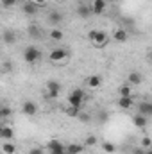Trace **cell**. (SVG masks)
<instances>
[{
	"label": "cell",
	"mask_w": 152,
	"mask_h": 154,
	"mask_svg": "<svg viewBox=\"0 0 152 154\" xmlns=\"http://www.w3.org/2000/svg\"><path fill=\"white\" fill-rule=\"evenodd\" d=\"M77 118H79L81 122H90V118H91V116L88 115V113H79V116H77Z\"/></svg>",
	"instance_id": "32"
},
{
	"label": "cell",
	"mask_w": 152,
	"mask_h": 154,
	"mask_svg": "<svg viewBox=\"0 0 152 154\" xmlns=\"http://www.w3.org/2000/svg\"><path fill=\"white\" fill-rule=\"evenodd\" d=\"M22 113L25 116H34L38 113V104L32 102V100H25V102L22 104Z\"/></svg>",
	"instance_id": "7"
},
{
	"label": "cell",
	"mask_w": 152,
	"mask_h": 154,
	"mask_svg": "<svg viewBox=\"0 0 152 154\" xmlns=\"http://www.w3.org/2000/svg\"><path fill=\"white\" fill-rule=\"evenodd\" d=\"M27 32H29L31 38H39V27H36V25H29Z\"/></svg>",
	"instance_id": "26"
},
{
	"label": "cell",
	"mask_w": 152,
	"mask_h": 154,
	"mask_svg": "<svg viewBox=\"0 0 152 154\" xmlns=\"http://www.w3.org/2000/svg\"><path fill=\"white\" fill-rule=\"evenodd\" d=\"M77 14L81 16V18H88V16H91L93 14V9H91V4H81L79 7H77Z\"/></svg>",
	"instance_id": "15"
},
{
	"label": "cell",
	"mask_w": 152,
	"mask_h": 154,
	"mask_svg": "<svg viewBox=\"0 0 152 154\" xmlns=\"http://www.w3.org/2000/svg\"><path fill=\"white\" fill-rule=\"evenodd\" d=\"M9 115H11V109H9L7 106H2V108H0V120L5 122V120L9 118Z\"/></svg>",
	"instance_id": "25"
},
{
	"label": "cell",
	"mask_w": 152,
	"mask_h": 154,
	"mask_svg": "<svg viewBox=\"0 0 152 154\" xmlns=\"http://www.w3.org/2000/svg\"><path fill=\"white\" fill-rule=\"evenodd\" d=\"M0 138L2 140H14V127L9 124H2L0 127Z\"/></svg>",
	"instance_id": "9"
},
{
	"label": "cell",
	"mask_w": 152,
	"mask_h": 154,
	"mask_svg": "<svg viewBox=\"0 0 152 154\" xmlns=\"http://www.w3.org/2000/svg\"><path fill=\"white\" fill-rule=\"evenodd\" d=\"M86 86H88V88H91V90H95V88H100V86H102V77L97 75V74L90 75L88 79H86Z\"/></svg>",
	"instance_id": "16"
},
{
	"label": "cell",
	"mask_w": 152,
	"mask_h": 154,
	"mask_svg": "<svg viewBox=\"0 0 152 154\" xmlns=\"http://www.w3.org/2000/svg\"><path fill=\"white\" fill-rule=\"evenodd\" d=\"M100 147H102V151H104V152H108V154H113L114 151H116V147H114L113 142H102V145H100Z\"/></svg>",
	"instance_id": "24"
},
{
	"label": "cell",
	"mask_w": 152,
	"mask_h": 154,
	"mask_svg": "<svg viewBox=\"0 0 152 154\" xmlns=\"http://www.w3.org/2000/svg\"><path fill=\"white\" fill-rule=\"evenodd\" d=\"M61 90H63V86H61V82H57V81H48V82L45 84V91H47V95H48L50 99H57V97L61 95Z\"/></svg>",
	"instance_id": "5"
},
{
	"label": "cell",
	"mask_w": 152,
	"mask_h": 154,
	"mask_svg": "<svg viewBox=\"0 0 152 154\" xmlns=\"http://www.w3.org/2000/svg\"><path fill=\"white\" fill-rule=\"evenodd\" d=\"M131 93H132V86L127 84V82L118 88V95H120V97H131Z\"/></svg>",
	"instance_id": "23"
},
{
	"label": "cell",
	"mask_w": 152,
	"mask_h": 154,
	"mask_svg": "<svg viewBox=\"0 0 152 154\" xmlns=\"http://www.w3.org/2000/svg\"><path fill=\"white\" fill-rule=\"evenodd\" d=\"M88 38H90V41L95 47H99V48L106 47V43H108V34L104 31H90L88 32Z\"/></svg>",
	"instance_id": "2"
},
{
	"label": "cell",
	"mask_w": 152,
	"mask_h": 154,
	"mask_svg": "<svg viewBox=\"0 0 152 154\" xmlns=\"http://www.w3.org/2000/svg\"><path fill=\"white\" fill-rule=\"evenodd\" d=\"M84 145H81V143H70V145H66V151L70 154H82L84 152Z\"/></svg>",
	"instance_id": "20"
},
{
	"label": "cell",
	"mask_w": 152,
	"mask_h": 154,
	"mask_svg": "<svg viewBox=\"0 0 152 154\" xmlns=\"http://www.w3.org/2000/svg\"><path fill=\"white\" fill-rule=\"evenodd\" d=\"M84 99H86V93H84L82 88H75V90H72V91L68 93V104L74 106V108H79V109L82 108Z\"/></svg>",
	"instance_id": "1"
},
{
	"label": "cell",
	"mask_w": 152,
	"mask_h": 154,
	"mask_svg": "<svg viewBox=\"0 0 152 154\" xmlns=\"http://www.w3.org/2000/svg\"><path fill=\"white\" fill-rule=\"evenodd\" d=\"M38 7L39 5L38 4H34L32 0H31V2L27 0V2L22 5V11H23V14H27V16H34V14L38 13Z\"/></svg>",
	"instance_id": "12"
},
{
	"label": "cell",
	"mask_w": 152,
	"mask_h": 154,
	"mask_svg": "<svg viewBox=\"0 0 152 154\" xmlns=\"http://www.w3.org/2000/svg\"><path fill=\"white\" fill-rule=\"evenodd\" d=\"M48 36H50V39L52 41H61V39L65 38V32L61 31V29H57V27H54L50 32H48Z\"/></svg>",
	"instance_id": "21"
},
{
	"label": "cell",
	"mask_w": 152,
	"mask_h": 154,
	"mask_svg": "<svg viewBox=\"0 0 152 154\" xmlns=\"http://www.w3.org/2000/svg\"><path fill=\"white\" fill-rule=\"evenodd\" d=\"M0 4H2L4 9H13L18 4V0H0Z\"/></svg>",
	"instance_id": "27"
},
{
	"label": "cell",
	"mask_w": 152,
	"mask_h": 154,
	"mask_svg": "<svg viewBox=\"0 0 152 154\" xmlns=\"http://www.w3.org/2000/svg\"><path fill=\"white\" fill-rule=\"evenodd\" d=\"M34 4H38V5H43V4H47V0H32Z\"/></svg>",
	"instance_id": "34"
},
{
	"label": "cell",
	"mask_w": 152,
	"mask_h": 154,
	"mask_svg": "<svg viewBox=\"0 0 152 154\" xmlns=\"http://www.w3.org/2000/svg\"><path fill=\"white\" fill-rule=\"evenodd\" d=\"M39 59H41V52H39L36 47H25V50H23V61L25 63H29V65H36Z\"/></svg>",
	"instance_id": "3"
},
{
	"label": "cell",
	"mask_w": 152,
	"mask_h": 154,
	"mask_svg": "<svg viewBox=\"0 0 152 154\" xmlns=\"http://www.w3.org/2000/svg\"><path fill=\"white\" fill-rule=\"evenodd\" d=\"M141 147L150 149V147H152V140H150V138H143V140H141Z\"/></svg>",
	"instance_id": "31"
},
{
	"label": "cell",
	"mask_w": 152,
	"mask_h": 154,
	"mask_svg": "<svg viewBox=\"0 0 152 154\" xmlns=\"http://www.w3.org/2000/svg\"><path fill=\"white\" fill-rule=\"evenodd\" d=\"M147 154H152V147L150 149H147Z\"/></svg>",
	"instance_id": "37"
},
{
	"label": "cell",
	"mask_w": 152,
	"mask_h": 154,
	"mask_svg": "<svg viewBox=\"0 0 152 154\" xmlns=\"http://www.w3.org/2000/svg\"><path fill=\"white\" fill-rule=\"evenodd\" d=\"M2 152L4 154H14L16 152L14 140H4V142H2Z\"/></svg>",
	"instance_id": "19"
},
{
	"label": "cell",
	"mask_w": 152,
	"mask_h": 154,
	"mask_svg": "<svg viewBox=\"0 0 152 154\" xmlns=\"http://www.w3.org/2000/svg\"><path fill=\"white\" fill-rule=\"evenodd\" d=\"M47 151L50 154H65L66 152V145L63 143V142H59V140H50L48 143H47Z\"/></svg>",
	"instance_id": "6"
},
{
	"label": "cell",
	"mask_w": 152,
	"mask_h": 154,
	"mask_svg": "<svg viewBox=\"0 0 152 154\" xmlns=\"http://www.w3.org/2000/svg\"><path fill=\"white\" fill-rule=\"evenodd\" d=\"M91 9H93V14H102L108 9V2L106 0H93L91 2Z\"/></svg>",
	"instance_id": "11"
},
{
	"label": "cell",
	"mask_w": 152,
	"mask_h": 154,
	"mask_svg": "<svg viewBox=\"0 0 152 154\" xmlns=\"http://www.w3.org/2000/svg\"><path fill=\"white\" fill-rule=\"evenodd\" d=\"M106 2H108V4H111V2H116V0H106Z\"/></svg>",
	"instance_id": "38"
},
{
	"label": "cell",
	"mask_w": 152,
	"mask_h": 154,
	"mask_svg": "<svg viewBox=\"0 0 152 154\" xmlns=\"http://www.w3.org/2000/svg\"><path fill=\"white\" fill-rule=\"evenodd\" d=\"M143 82V75L140 74V72H129V75H127V84H131V86H140Z\"/></svg>",
	"instance_id": "14"
},
{
	"label": "cell",
	"mask_w": 152,
	"mask_h": 154,
	"mask_svg": "<svg viewBox=\"0 0 152 154\" xmlns=\"http://www.w3.org/2000/svg\"><path fill=\"white\" fill-rule=\"evenodd\" d=\"M132 124H134L138 129H145V127H147V124H149V120H147V116H145V115L136 113V115L132 116Z\"/></svg>",
	"instance_id": "18"
},
{
	"label": "cell",
	"mask_w": 152,
	"mask_h": 154,
	"mask_svg": "<svg viewBox=\"0 0 152 154\" xmlns=\"http://www.w3.org/2000/svg\"><path fill=\"white\" fill-rule=\"evenodd\" d=\"M116 106L120 109H131V108H134V99L132 97H118Z\"/></svg>",
	"instance_id": "10"
},
{
	"label": "cell",
	"mask_w": 152,
	"mask_h": 154,
	"mask_svg": "<svg viewBox=\"0 0 152 154\" xmlns=\"http://www.w3.org/2000/svg\"><path fill=\"white\" fill-rule=\"evenodd\" d=\"M113 39L114 41H118V43H125V41L129 39V32H127L125 29L118 27V29H114L113 31Z\"/></svg>",
	"instance_id": "13"
},
{
	"label": "cell",
	"mask_w": 152,
	"mask_h": 154,
	"mask_svg": "<svg viewBox=\"0 0 152 154\" xmlns=\"http://www.w3.org/2000/svg\"><path fill=\"white\" fill-rule=\"evenodd\" d=\"M65 154H70V152H68V151H66V152H65Z\"/></svg>",
	"instance_id": "39"
},
{
	"label": "cell",
	"mask_w": 152,
	"mask_h": 154,
	"mask_svg": "<svg viewBox=\"0 0 152 154\" xmlns=\"http://www.w3.org/2000/svg\"><path fill=\"white\" fill-rule=\"evenodd\" d=\"M66 113H68V115L70 116H79V113H81V109H79V108H74V106H68V109H66Z\"/></svg>",
	"instance_id": "28"
},
{
	"label": "cell",
	"mask_w": 152,
	"mask_h": 154,
	"mask_svg": "<svg viewBox=\"0 0 152 154\" xmlns=\"http://www.w3.org/2000/svg\"><path fill=\"white\" fill-rule=\"evenodd\" d=\"M2 39H4V43H5V45H13V43L16 41V36H14V32H13V31H4Z\"/></svg>",
	"instance_id": "22"
},
{
	"label": "cell",
	"mask_w": 152,
	"mask_h": 154,
	"mask_svg": "<svg viewBox=\"0 0 152 154\" xmlns=\"http://www.w3.org/2000/svg\"><path fill=\"white\" fill-rule=\"evenodd\" d=\"M138 113L145 115L147 118H149V116H152V102H149V100L140 102V104H138Z\"/></svg>",
	"instance_id": "17"
},
{
	"label": "cell",
	"mask_w": 152,
	"mask_h": 154,
	"mask_svg": "<svg viewBox=\"0 0 152 154\" xmlns=\"http://www.w3.org/2000/svg\"><path fill=\"white\" fill-rule=\"evenodd\" d=\"M149 61H150V63H152V50H150V52H149Z\"/></svg>",
	"instance_id": "36"
},
{
	"label": "cell",
	"mask_w": 152,
	"mask_h": 154,
	"mask_svg": "<svg viewBox=\"0 0 152 154\" xmlns=\"http://www.w3.org/2000/svg\"><path fill=\"white\" fill-rule=\"evenodd\" d=\"M29 154H45V149L43 147H32V149H29Z\"/></svg>",
	"instance_id": "30"
},
{
	"label": "cell",
	"mask_w": 152,
	"mask_h": 154,
	"mask_svg": "<svg viewBox=\"0 0 152 154\" xmlns=\"http://www.w3.org/2000/svg\"><path fill=\"white\" fill-rule=\"evenodd\" d=\"M132 154H147V149L145 147H134L132 149Z\"/></svg>",
	"instance_id": "33"
},
{
	"label": "cell",
	"mask_w": 152,
	"mask_h": 154,
	"mask_svg": "<svg viewBox=\"0 0 152 154\" xmlns=\"http://www.w3.org/2000/svg\"><path fill=\"white\" fill-rule=\"evenodd\" d=\"M93 0H81V4H91Z\"/></svg>",
	"instance_id": "35"
},
{
	"label": "cell",
	"mask_w": 152,
	"mask_h": 154,
	"mask_svg": "<svg viewBox=\"0 0 152 154\" xmlns=\"http://www.w3.org/2000/svg\"><path fill=\"white\" fill-rule=\"evenodd\" d=\"M48 59L52 63H63L68 59V50L63 48V47H57V48H52L50 54H48Z\"/></svg>",
	"instance_id": "4"
},
{
	"label": "cell",
	"mask_w": 152,
	"mask_h": 154,
	"mask_svg": "<svg viewBox=\"0 0 152 154\" xmlns=\"http://www.w3.org/2000/svg\"><path fill=\"white\" fill-rule=\"evenodd\" d=\"M47 20H48V23H50V25L57 27V25H61V23H63L65 16H63V13H61V11H50V13H48V16H47Z\"/></svg>",
	"instance_id": "8"
},
{
	"label": "cell",
	"mask_w": 152,
	"mask_h": 154,
	"mask_svg": "<svg viewBox=\"0 0 152 154\" xmlns=\"http://www.w3.org/2000/svg\"><path fill=\"white\" fill-rule=\"evenodd\" d=\"M97 143V138L95 136H88L86 140H84V147H93Z\"/></svg>",
	"instance_id": "29"
}]
</instances>
